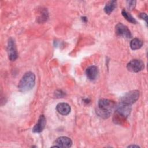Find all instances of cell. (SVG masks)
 Masks as SVG:
<instances>
[{"label":"cell","mask_w":148,"mask_h":148,"mask_svg":"<svg viewBox=\"0 0 148 148\" xmlns=\"http://www.w3.org/2000/svg\"><path fill=\"white\" fill-rule=\"evenodd\" d=\"M114 107L115 103L113 101L102 98L98 101V108L96 112L99 116L103 119H107L111 114Z\"/></svg>","instance_id":"cell-1"},{"label":"cell","mask_w":148,"mask_h":148,"mask_svg":"<svg viewBox=\"0 0 148 148\" xmlns=\"http://www.w3.org/2000/svg\"><path fill=\"white\" fill-rule=\"evenodd\" d=\"M35 83V76L31 72H26L20 80L18 88L20 91L25 92L31 90Z\"/></svg>","instance_id":"cell-2"},{"label":"cell","mask_w":148,"mask_h":148,"mask_svg":"<svg viewBox=\"0 0 148 148\" xmlns=\"http://www.w3.org/2000/svg\"><path fill=\"white\" fill-rule=\"evenodd\" d=\"M139 97V92L138 90H134L125 93L121 98V102L131 105L135 103Z\"/></svg>","instance_id":"cell-3"},{"label":"cell","mask_w":148,"mask_h":148,"mask_svg":"<svg viewBox=\"0 0 148 148\" xmlns=\"http://www.w3.org/2000/svg\"><path fill=\"white\" fill-rule=\"evenodd\" d=\"M131 110V105L120 102L117 105L116 111L117 117H120L121 119H125L130 115Z\"/></svg>","instance_id":"cell-4"},{"label":"cell","mask_w":148,"mask_h":148,"mask_svg":"<svg viewBox=\"0 0 148 148\" xmlns=\"http://www.w3.org/2000/svg\"><path fill=\"white\" fill-rule=\"evenodd\" d=\"M7 50L8 53L9 58L11 61L16 60L18 57V53L17 51L16 45L13 38H10L8 42Z\"/></svg>","instance_id":"cell-5"},{"label":"cell","mask_w":148,"mask_h":148,"mask_svg":"<svg viewBox=\"0 0 148 148\" xmlns=\"http://www.w3.org/2000/svg\"><path fill=\"white\" fill-rule=\"evenodd\" d=\"M127 68L130 72H139L144 68V63L140 60H132L127 64Z\"/></svg>","instance_id":"cell-6"},{"label":"cell","mask_w":148,"mask_h":148,"mask_svg":"<svg viewBox=\"0 0 148 148\" xmlns=\"http://www.w3.org/2000/svg\"><path fill=\"white\" fill-rule=\"evenodd\" d=\"M116 34L121 37L125 38H131L132 37V34L128 28L123 24L122 23H118L115 27Z\"/></svg>","instance_id":"cell-7"},{"label":"cell","mask_w":148,"mask_h":148,"mask_svg":"<svg viewBox=\"0 0 148 148\" xmlns=\"http://www.w3.org/2000/svg\"><path fill=\"white\" fill-rule=\"evenodd\" d=\"M55 146L52 147H70L72 145V140L66 136H61L58 138L54 142Z\"/></svg>","instance_id":"cell-8"},{"label":"cell","mask_w":148,"mask_h":148,"mask_svg":"<svg viewBox=\"0 0 148 148\" xmlns=\"http://www.w3.org/2000/svg\"><path fill=\"white\" fill-rule=\"evenodd\" d=\"M46 120L45 116L43 114L40 115L38 120V122L33 127L32 131L35 133L41 132L44 130L46 125Z\"/></svg>","instance_id":"cell-9"},{"label":"cell","mask_w":148,"mask_h":148,"mask_svg":"<svg viewBox=\"0 0 148 148\" xmlns=\"http://www.w3.org/2000/svg\"><path fill=\"white\" fill-rule=\"evenodd\" d=\"M56 110L60 114L66 116L70 113L71 106L67 103L61 102L57 105Z\"/></svg>","instance_id":"cell-10"},{"label":"cell","mask_w":148,"mask_h":148,"mask_svg":"<svg viewBox=\"0 0 148 148\" xmlns=\"http://www.w3.org/2000/svg\"><path fill=\"white\" fill-rule=\"evenodd\" d=\"M86 73L88 79L90 80H94L96 79L98 74V68L95 65L90 66L87 68Z\"/></svg>","instance_id":"cell-11"},{"label":"cell","mask_w":148,"mask_h":148,"mask_svg":"<svg viewBox=\"0 0 148 148\" xmlns=\"http://www.w3.org/2000/svg\"><path fill=\"white\" fill-rule=\"evenodd\" d=\"M116 6H117V1H110L106 3L104 8V11L106 14H110L116 8Z\"/></svg>","instance_id":"cell-12"},{"label":"cell","mask_w":148,"mask_h":148,"mask_svg":"<svg viewBox=\"0 0 148 148\" xmlns=\"http://www.w3.org/2000/svg\"><path fill=\"white\" fill-rule=\"evenodd\" d=\"M143 45V42L138 38H134L131 40L130 47L131 49L135 50L140 49Z\"/></svg>","instance_id":"cell-13"},{"label":"cell","mask_w":148,"mask_h":148,"mask_svg":"<svg viewBox=\"0 0 148 148\" xmlns=\"http://www.w3.org/2000/svg\"><path fill=\"white\" fill-rule=\"evenodd\" d=\"M122 15L123 16V17L127 20L129 22L132 23V24H135L136 23V20L132 17V15H131L128 12H127L125 9H123L122 10Z\"/></svg>","instance_id":"cell-14"},{"label":"cell","mask_w":148,"mask_h":148,"mask_svg":"<svg viewBox=\"0 0 148 148\" xmlns=\"http://www.w3.org/2000/svg\"><path fill=\"white\" fill-rule=\"evenodd\" d=\"M127 3H128V8L130 9H133L135 7L136 1H127Z\"/></svg>","instance_id":"cell-15"},{"label":"cell","mask_w":148,"mask_h":148,"mask_svg":"<svg viewBox=\"0 0 148 148\" xmlns=\"http://www.w3.org/2000/svg\"><path fill=\"white\" fill-rule=\"evenodd\" d=\"M139 17L142 18L143 19L146 21V23H147V16L146 13H140L139 15Z\"/></svg>","instance_id":"cell-16"},{"label":"cell","mask_w":148,"mask_h":148,"mask_svg":"<svg viewBox=\"0 0 148 148\" xmlns=\"http://www.w3.org/2000/svg\"><path fill=\"white\" fill-rule=\"evenodd\" d=\"M128 147H139V146H138V145H130V146H128Z\"/></svg>","instance_id":"cell-17"}]
</instances>
